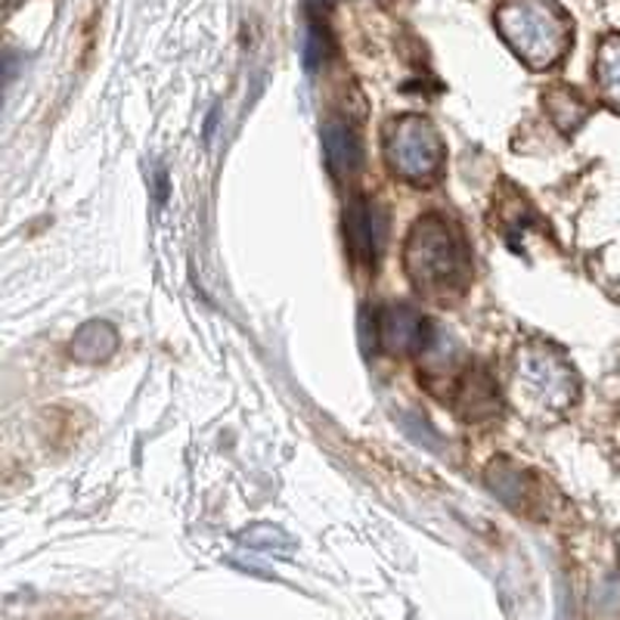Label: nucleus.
I'll return each mask as SVG.
<instances>
[{
    "instance_id": "obj_1",
    "label": "nucleus",
    "mask_w": 620,
    "mask_h": 620,
    "mask_svg": "<svg viewBox=\"0 0 620 620\" xmlns=\"http://www.w3.org/2000/svg\"><path fill=\"white\" fill-rule=\"evenodd\" d=\"M493 22L512 53L530 69H552L574 44V22L559 0H500Z\"/></svg>"
},
{
    "instance_id": "obj_2",
    "label": "nucleus",
    "mask_w": 620,
    "mask_h": 620,
    "mask_svg": "<svg viewBox=\"0 0 620 620\" xmlns=\"http://www.w3.org/2000/svg\"><path fill=\"white\" fill-rule=\"evenodd\" d=\"M404 261H407L409 279L428 295L460 291L472 273L463 236L438 214H428L413 224Z\"/></svg>"
},
{
    "instance_id": "obj_3",
    "label": "nucleus",
    "mask_w": 620,
    "mask_h": 620,
    "mask_svg": "<svg viewBox=\"0 0 620 620\" xmlns=\"http://www.w3.org/2000/svg\"><path fill=\"white\" fill-rule=\"evenodd\" d=\"M515 394L530 416L549 419L577 401V375L559 350L537 342L515 357Z\"/></svg>"
},
{
    "instance_id": "obj_4",
    "label": "nucleus",
    "mask_w": 620,
    "mask_h": 620,
    "mask_svg": "<svg viewBox=\"0 0 620 620\" xmlns=\"http://www.w3.org/2000/svg\"><path fill=\"white\" fill-rule=\"evenodd\" d=\"M444 140L438 128L422 116H401L388 124L385 158L388 168L409 183H428L444 168Z\"/></svg>"
},
{
    "instance_id": "obj_5",
    "label": "nucleus",
    "mask_w": 620,
    "mask_h": 620,
    "mask_svg": "<svg viewBox=\"0 0 620 620\" xmlns=\"http://www.w3.org/2000/svg\"><path fill=\"white\" fill-rule=\"evenodd\" d=\"M385 236L388 220L382 208L375 202H369V199H354L345 208V239H348L354 261L372 264L382 252V246H385Z\"/></svg>"
},
{
    "instance_id": "obj_6",
    "label": "nucleus",
    "mask_w": 620,
    "mask_h": 620,
    "mask_svg": "<svg viewBox=\"0 0 620 620\" xmlns=\"http://www.w3.org/2000/svg\"><path fill=\"white\" fill-rule=\"evenodd\" d=\"M431 323L419 310L407 308V305H391V308L379 310V348L391 350V354H419L426 348L428 335H431Z\"/></svg>"
},
{
    "instance_id": "obj_7",
    "label": "nucleus",
    "mask_w": 620,
    "mask_h": 620,
    "mask_svg": "<svg viewBox=\"0 0 620 620\" xmlns=\"http://www.w3.org/2000/svg\"><path fill=\"white\" fill-rule=\"evenodd\" d=\"M456 409L463 419H490L493 413H500V394L490 379V372L481 367H472L460 375L456 382Z\"/></svg>"
},
{
    "instance_id": "obj_8",
    "label": "nucleus",
    "mask_w": 620,
    "mask_h": 620,
    "mask_svg": "<svg viewBox=\"0 0 620 620\" xmlns=\"http://www.w3.org/2000/svg\"><path fill=\"white\" fill-rule=\"evenodd\" d=\"M323 153H326V165L335 177H354L360 162H363L360 140L345 121H326L323 124Z\"/></svg>"
},
{
    "instance_id": "obj_9",
    "label": "nucleus",
    "mask_w": 620,
    "mask_h": 620,
    "mask_svg": "<svg viewBox=\"0 0 620 620\" xmlns=\"http://www.w3.org/2000/svg\"><path fill=\"white\" fill-rule=\"evenodd\" d=\"M118 348V335L109 323L103 320H91L84 323L78 335L72 338V357L81 363H99V360H109Z\"/></svg>"
},
{
    "instance_id": "obj_10",
    "label": "nucleus",
    "mask_w": 620,
    "mask_h": 620,
    "mask_svg": "<svg viewBox=\"0 0 620 620\" xmlns=\"http://www.w3.org/2000/svg\"><path fill=\"white\" fill-rule=\"evenodd\" d=\"M596 78H599L601 99L620 112V35L601 38L599 57H596Z\"/></svg>"
},
{
    "instance_id": "obj_11",
    "label": "nucleus",
    "mask_w": 620,
    "mask_h": 620,
    "mask_svg": "<svg viewBox=\"0 0 620 620\" xmlns=\"http://www.w3.org/2000/svg\"><path fill=\"white\" fill-rule=\"evenodd\" d=\"M546 109L552 121L562 128V131H577L583 124V118L589 116V106L583 103V97L571 87H552L546 94Z\"/></svg>"
},
{
    "instance_id": "obj_12",
    "label": "nucleus",
    "mask_w": 620,
    "mask_h": 620,
    "mask_svg": "<svg viewBox=\"0 0 620 620\" xmlns=\"http://www.w3.org/2000/svg\"><path fill=\"white\" fill-rule=\"evenodd\" d=\"M239 542L249 546V552H258V556H289L291 549H295L289 534H283L273 524H254L249 530H242Z\"/></svg>"
},
{
    "instance_id": "obj_13",
    "label": "nucleus",
    "mask_w": 620,
    "mask_h": 620,
    "mask_svg": "<svg viewBox=\"0 0 620 620\" xmlns=\"http://www.w3.org/2000/svg\"><path fill=\"white\" fill-rule=\"evenodd\" d=\"M487 481L493 487V493L503 500L505 505H512V509H522V500H524V481H522V472L515 468L512 463H493L490 465V472H487Z\"/></svg>"
},
{
    "instance_id": "obj_14",
    "label": "nucleus",
    "mask_w": 620,
    "mask_h": 620,
    "mask_svg": "<svg viewBox=\"0 0 620 620\" xmlns=\"http://www.w3.org/2000/svg\"><path fill=\"white\" fill-rule=\"evenodd\" d=\"M330 53V38L320 25H308L305 35H301V57H305V65L308 69H317L323 59Z\"/></svg>"
},
{
    "instance_id": "obj_15",
    "label": "nucleus",
    "mask_w": 620,
    "mask_h": 620,
    "mask_svg": "<svg viewBox=\"0 0 620 620\" xmlns=\"http://www.w3.org/2000/svg\"><path fill=\"white\" fill-rule=\"evenodd\" d=\"M596 608L601 615H618L620 611V577H608L596 593Z\"/></svg>"
},
{
    "instance_id": "obj_16",
    "label": "nucleus",
    "mask_w": 620,
    "mask_h": 620,
    "mask_svg": "<svg viewBox=\"0 0 620 620\" xmlns=\"http://www.w3.org/2000/svg\"><path fill=\"white\" fill-rule=\"evenodd\" d=\"M360 345L367 354L379 350V310H363L360 313Z\"/></svg>"
},
{
    "instance_id": "obj_17",
    "label": "nucleus",
    "mask_w": 620,
    "mask_h": 620,
    "mask_svg": "<svg viewBox=\"0 0 620 620\" xmlns=\"http://www.w3.org/2000/svg\"><path fill=\"white\" fill-rule=\"evenodd\" d=\"M308 7L313 13H323V10H330L332 0H308Z\"/></svg>"
}]
</instances>
